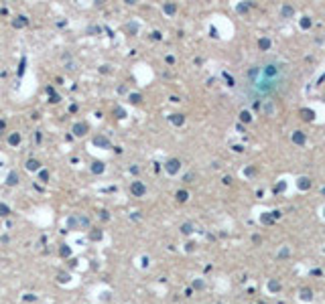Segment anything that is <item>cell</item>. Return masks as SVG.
Segmentation results:
<instances>
[{
    "label": "cell",
    "mask_w": 325,
    "mask_h": 304,
    "mask_svg": "<svg viewBox=\"0 0 325 304\" xmlns=\"http://www.w3.org/2000/svg\"><path fill=\"white\" fill-rule=\"evenodd\" d=\"M293 73L287 63H282L274 57L262 59L254 65H250L240 81V93L246 101H252L254 108H260L262 101L268 97H279L290 87Z\"/></svg>",
    "instance_id": "6da1fadb"
},
{
    "label": "cell",
    "mask_w": 325,
    "mask_h": 304,
    "mask_svg": "<svg viewBox=\"0 0 325 304\" xmlns=\"http://www.w3.org/2000/svg\"><path fill=\"white\" fill-rule=\"evenodd\" d=\"M179 168H181V162H179L177 158H173V160H169V162H167V172L175 174V172H177Z\"/></svg>",
    "instance_id": "7a4b0ae2"
},
{
    "label": "cell",
    "mask_w": 325,
    "mask_h": 304,
    "mask_svg": "<svg viewBox=\"0 0 325 304\" xmlns=\"http://www.w3.org/2000/svg\"><path fill=\"white\" fill-rule=\"evenodd\" d=\"M144 191H146V189H144V185H142V182H138V180H136V182H132V193H134L136 197H142V195H144Z\"/></svg>",
    "instance_id": "3957f363"
},
{
    "label": "cell",
    "mask_w": 325,
    "mask_h": 304,
    "mask_svg": "<svg viewBox=\"0 0 325 304\" xmlns=\"http://www.w3.org/2000/svg\"><path fill=\"white\" fill-rule=\"evenodd\" d=\"M290 140H293L295 144H305V134H303L301 130H297V132H293Z\"/></svg>",
    "instance_id": "277c9868"
},
{
    "label": "cell",
    "mask_w": 325,
    "mask_h": 304,
    "mask_svg": "<svg viewBox=\"0 0 325 304\" xmlns=\"http://www.w3.org/2000/svg\"><path fill=\"white\" fill-rule=\"evenodd\" d=\"M280 14H282V18H290V16L295 14V8H293L290 4H285L282 10H280Z\"/></svg>",
    "instance_id": "5b68a950"
},
{
    "label": "cell",
    "mask_w": 325,
    "mask_h": 304,
    "mask_svg": "<svg viewBox=\"0 0 325 304\" xmlns=\"http://www.w3.org/2000/svg\"><path fill=\"white\" fill-rule=\"evenodd\" d=\"M301 118L305 120V122H313V120H315L313 110H301Z\"/></svg>",
    "instance_id": "8992f818"
},
{
    "label": "cell",
    "mask_w": 325,
    "mask_h": 304,
    "mask_svg": "<svg viewBox=\"0 0 325 304\" xmlns=\"http://www.w3.org/2000/svg\"><path fill=\"white\" fill-rule=\"evenodd\" d=\"M297 185H299V189H301V191H307V189L311 187V180L307 179V177H303V179H299V182H297Z\"/></svg>",
    "instance_id": "52a82bcc"
},
{
    "label": "cell",
    "mask_w": 325,
    "mask_h": 304,
    "mask_svg": "<svg viewBox=\"0 0 325 304\" xmlns=\"http://www.w3.org/2000/svg\"><path fill=\"white\" fill-rule=\"evenodd\" d=\"M258 47H260V51H268V49H270V39H260V41H258Z\"/></svg>",
    "instance_id": "ba28073f"
},
{
    "label": "cell",
    "mask_w": 325,
    "mask_h": 304,
    "mask_svg": "<svg viewBox=\"0 0 325 304\" xmlns=\"http://www.w3.org/2000/svg\"><path fill=\"white\" fill-rule=\"evenodd\" d=\"M85 128H88L85 124H77V126H73V132H75L77 136H83V134H85Z\"/></svg>",
    "instance_id": "9c48e42d"
},
{
    "label": "cell",
    "mask_w": 325,
    "mask_h": 304,
    "mask_svg": "<svg viewBox=\"0 0 325 304\" xmlns=\"http://www.w3.org/2000/svg\"><path fill=\"white\" fill-rule=\"evenodd\" d=\"M301 298H303V300H311V298H313V292H311L309 288H303V290H301Z\"/></svg>",
    "instance_id": "30bf717a"
},
{
    "label": "cell",
    "mask_w": 325,
    "mask_h": 304,
    "mask_svg": "<svg viewBox=\"0 0 325 304\" xmlns=\"http://www.w3.org/2000/svg\"><path fill=\"white\" fill-rule=\"evenodd\" d=\"M171 120H173V122H175V124H177V126H181V124H183V122H185V118H183L181 114H175V116H173V118H171Z\"/></svg>",
    "instance_id": "8fae6325"
},
{
    "label": "cell",
    "mask_w": 325,
    "mask_h": 304,
    "mask_svg": "<svg viewBox=\"0 0 325 304\" xmlns=\"http://www.w3.org/2000/svg\"><path fill=\"white\" fill-rule=\"evenodd\" d=\"M311 26V18L309 16H303L301 18V29H309Z\"/></svg>",
    "instance_id": "7c38bea8"
},
{
    "label": "cell",
    "mask_w": 325,
    "mask_h": 304,
    "mask_svg": "<svg viewBox=\"0 0 325 304\" xmlns=\"http://www.w3.org/2000/svg\"><path fill=\"white\" fill-rule=\"evenodd\" d=\"M187 197H189V195H187V191H179V193H177V201H181V203L187 201Z\"/></svg>",
    "instance_id": "4fadbf2b"
},
{
    "label": "cell",
    "mask_w": 325,
    "mask_h": 304,
    "mask_svg": "<svg viewBox=\"0 0 325 304\" xmlns=\"http://www.w3.org/2000/svg\"><path fill=\"white\" fill-rule=\"evenodd\" d=\"M240 120H242V122H246V124H248V122L252 120V116H250V114H248V112H242V114H240Z\"/></svg>",
    "instance_id": "5bb4252c"
},
{
    "label": "cell",
    "mask_w": 325,
    "mask_h": 304,
    "mask_svg": "<svg viewBox=\"0 0 325 304\" xmlns=\"http://www.w3.org/2000/svg\"><path fill=\"white\" fill-rule=\"evenodd\" d=\"M175 10H177V6H175V4H165V12H169V14H173Z\"/></svg>",
    "instance_id": "9a60e30c"
},
{
    "label": "cell",
    "mask_w": 325,
    "mask_h": 304,
    "mask_svg": "<svg viewBox=\"0 0 325 304\" xmlns=\"http://www.w3.org/2000/svg\"><path fill=\"white\" fill-rule=\"evenodd\" d=\"M181 231H183V233H191V231H193V225H191V223H185V225L181 227Z\"/></svg>",
    "instance_id": "2e32d148"
},
{
    "label": "cell",
    "mask_w": 325,
    "mask_h": 304,
    "mask_svg": "<svg viewBox=\"0 0 325 304\" xmlns=\"http://www.w3.org/2000/svg\"><path fill=\"white\" fill-rule=\"evenodd\" d=\"M289 253H290V251H289V248H285V249H282V251L279 253V259H285V258H289Z\"/></svg>",
    "instance_id": "e0dca14e"
},
{
    "label": "cell",
    "mask_w": 325,
    "mask_h": 304,
    "mask_svg": "<svg viewBox=\"0 0 325 304\" xmlns=\"http://www.w3.org/2000/svg\"><path fill=\"white\" fill-rule=\"evenodd\" d=\"M104 166H102V162H93V172H102Z\"/></svg>",
    "instance_id": "ac0fdd59"
},
{
    "label": "cell",
    "mask_w": 325,
    "mask_h": 304,
    "mask_svg": "<svg viewBox=\"0 0 325 304\" xmlns=\"http://www.w3.org/2000/svg\"><path fill=\"white\" fill-rule=\"evenodd\" d=\"M26 166H29L31 170H35L37 166H39V162H37V160H29V162H26Z\"/></svg>",
    "instance_id": "d6986e66"
},
{
    "label": "cell",
    "mask_w": 325,
    "mask_h": 304,
    "mask_svg": "<svg viewBox=\"0 0 325 304\" xmlns=\"http://www.w3.org/2000/svg\"><path fill=\"white\" fill-rule=\"evenodd\" d=\"M8 213H10V209L6 205H0V215H8Z\"/></svg>",
    "instance_id": "ffe728a7"
},
{
    "label": "cell",
    "mask_w": 325,
    "mask_h": 304,
    "mask_svg": "<svg viewBox=\"0 0 325 304\" xmlns=\"http://www.w3.org/2000/svg\"><path fill=\"white\" fill-rule=\"evenodd\" d=\"M8 185H16V174H14V172L8 174Z\"/></svg>",
    "instance_id": "44dd1931"
},
{
    "label": "cell",
    "mask_w": 325,
    "mask_h": 304,
    "mask_svg": "<svg viewBox=\"0 0 325 304\" xmlns=\"http://www.w3.org/2000/svg\"><path fill=\"white\" fill-rule=\"evenodd\" d=\"M268 286H270V290H279V288H280V284H279V282H270Z\"/></svg>",
    "instance_id": "7402d4cb"
},
{
    "label": "cell",
    "mask_w": 325,
    "mask_h": 304,
    "mask_svg": "<svg viewBox=\"0 0 325 304\" xmlns=\"http://www.w3.org/2000/svg\"><path fill=\"white\" fill-rule=\"evenodd\" d=\"M262 221L264 223H272V215H262Z\"/></svg>",
    "instance_id": "603a6c76"
},
{
    "label": "cell",
    "mask_w": 325,
    "mask_h": 304,
    "mask_svg": "<svg viewBox=\"0 0 325 304\" xmlns=\"http://www.w3.org/2000/svg\"><path fill=\"white\" fill-rule=\"evenodd\" d=\"M285 187H287V185H285V182H280L279 187H274V193H280V191H285Z\"/></svg>",
    "instance_id": "cb8c5ba5"
},
{
    "label": "cell",
    "mask_w": 325,
    "mask_h": 304,
    "mask_svg": "<svg viewBox=\"0 0 325 304\" xmlns=\"http://www.w3.org/2000/svg\"><path fill=\"white\" fill-rule=\"evenodd\" d=\"M61 256H69V248H61Z\"/></svg>",
    "instance_id": "d4e9b609"
},
{
    "label": "cell",
    "mask_w": 325,
    "mask_h": 304,
    "mask_svg": "<svg viewBox=\"0 0 325 304\" xmlns=\"http://www.w3.org/2000/svg\"><path fill=\"white\" fill-rule=\"evenodd\" d=\"M258 304H264V302H258Z\"/></svg>",
    "instance_id": "484cf974"
},
{
    "label": "cell",
    "mask_w": 325,
    "mask_h": 304,
    "mask_svg": "<svg viewBox=\"0 0 325 304\" xmlns=\"http://www.w3.org/2000/svg\"><path fill=\"white\" fill-rule=\"evenodd\" d=\"M323 215H325V209H323Z\"/></svg>",
    "instance_id": "4316f807"
}]
</instances>
